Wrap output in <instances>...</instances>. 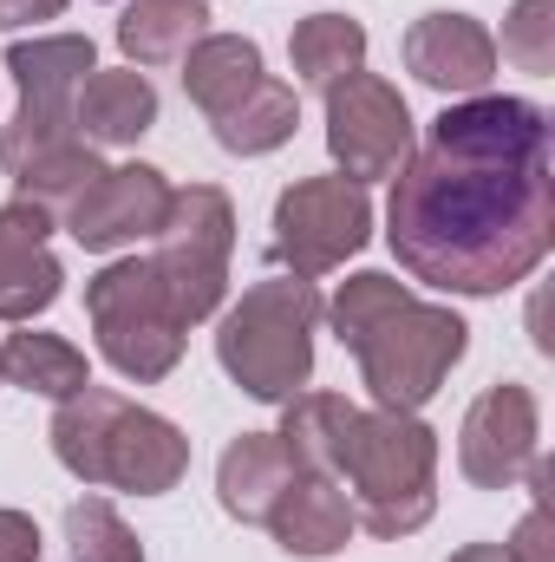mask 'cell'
<instances>
[{"label":"cell","instance_id":"obj_1","mask_svg":"<svg viewBox=\"0 0 555 562\" xmlns=\"http://www.w3.org/2000/svg\"><path fill=\"white\" fill-rule=\"evenodd\" d=\"M386 243L406 276L444 294L530 281L555 243L550 112L503 92L451 99L431 144L393 177Z\"/></svg>","mask_w":555,"mask_h":562},{"label":"cell","instance_id":"obj_2","mask_svg":"<svg viewBox=\"0 0 555 562\" xmlns=\"http://www.w3.org/2000/svg\"><path fill=\"white\" fill-rule=\"evenodd\" d=\"M46 438H53V458L79 484H112L132 497H163L190 471V438L163 413L132 406L112 386H86V393L59 400Z\"/></svg>","mask_w":555,"mask_h":562},{"label":"cell","instance_id":"obj_3","mask_svg":"<svg viewBox=\"0 0 555 562\" xmlns=\"http://www.w3.org/2000/svg\"><path fill=\"white\" fill-rule=\"evenodd\" d=\"M340 484H353V524L366 537H412L438 510V431L418 413H360Z\"/></svg>","mask_w":555,"mask_h":562},{"label":"cell","instance_id":"obj_4","mask_svg":"<svg viewBox=\"0 0 555 562\" xmlns=\"http://www.w3.org/2000/svg\"><path fill=\"white\" fill-rule=\"evenodd\" d=\"M314 327H320V294L314 281L281 276L256 281L216 327V360L223 373L262 400V406H287L307 373H314Z\"/></svg>","mask_w":555,"mask_h":562},{"label":"cell","instance_id":"obj_5","mask_svg":"<svg viewBox=\"0 0 555 562\" xmlns=\"http://www.w3.org/2000/svg\"><path fill=\"white\" fill-rule=\"evenodd\" d=\"M7 72L20 86V112L0 132V170L20 177L26 164L79 144V86L99 72V53L86 33H46V40H13L7 46Z\"/></svg>","mask_w":555,"mask_h":562},{"label":"cell","instance_id":"obj_6","mask_svg":"<svg viewBox=\"0 0 555 562\" xmlns=\"http://www.w3.org/2000/svg\"><path fill=\"white\" fill-rule=\"evenodd\" d=\"M157 256V288L170 301V314L183 327L209 321L223 307V288H229V249H236V210L216 183H190V190H170V216L163 229L150 236Z\"/></svg>","mask_w":555,"mask_h":562},{"label":"cell","instance_id":"obj_7","mask_svg":"<svg viewBox=\"0 0 555 562\" xmlns=\"http://www.w3.org/2000/svg\"><path fill=\"white\" fill-rule=\"evenodd\" d=\"M464 347H471V327L451 307L406 301L353 347V360H360V380L380 413H418L444 386V373L464 360Z\"/></svg>","mask_w":555,"mask_h":562},{"label":"cell","instance_id":"obj_8","mask_svg":"<svg viewBox=\"0 0 555 562\" xmlns=\"http://www.w3.org/2000/svg\"><path fill=\"white\" fill-rule=\"evenodd\" d=\"M86 314H92V334H99V353L125 373V380H163L177 373L183 360V321L170 314L163 288H157V269L125 256V262H105L99 276L86 281Z\"/></svg>","mask_w":555,"mask_h":562},{"label":"cell","instance_id":"obj_9","mask_svg":"<svg viewBox=\"0 0 555 562\" xmlns=\"http://www.w3.org/2000/svg\"><path fill=\"white\" fill-rule=\"evenodd\" d=\"M373 236V203L366 183L353 177H301L275 196V262L287 276L314 281L340 269L347 256H360Z\"/></svg>","mask_w":555,"mask_h":562},{"label":"cell","instance_id":"obj_10","mask_svg":"<svg viewBox=\"0 0 555 562\" xmlns=\"http://www.w3.org/2000/svg\"><path fill=\"white\" fill-rule=\"evenodd\" d=\"M327 150H333L340 177H353V183L399 177L412 157V112H406L399 86L380 72L340 79L327 92Z\"/></svg>","mask_w":555,"mask_h":562},{"label":"cell","instance_id":"obj_11","mask_svg":"<svg viewBox=\"0 0 555 562\" xmlns=\"http://www.w3.org/2000/svg\"><path fill=\"white\" fill-rule=\"evenodd\" d=\"M536 393L517 380H497L471 400L457 425V471L477 491H517L536 464Z\"/></svg>","mask_w":555,"mask_h":562},{"label":"cell","instance_id":"obj_12","mask_svg":"<svg viewBox=\"0 0 555 562\" xmlns=\"http://www.w3.org/2000/svg\"><path fill=\"white\" fill-rule=\"evenodd\" d=\"M163 216H170V177L157 164H118L66 210V229L79 249L112 256V249L150 243L163 229Z\"/></svg>","mask_w":555,"mask_h":562},{"label":"cell","instance_id":"obj_13","mask_svg":"<svg viewBox=\"0 0 555 562\" xmlns=\"http://www.w3.org/2000/svg\"><path fill=\"white\" fill-rule=\"evenodd\" d=\"M406 72L444 99H477L497 79V40L471 13H424L406 33Z\"/></svg>","mask_w":555,"mask_h":562},{"label":"cell","instance_id":"obj_14","mask_svg":"<svg viewBox=\"0 0 555 562\" xmlns=\"http://www.w3.org/2000/svg\"><path fill=\"white\" fill-rule=\"evenodd\" d=\"M46 229H53V216L20 196L0 210V321H13V327H26L33 314H46L59 301L66 276L46 256Z\"/></svg>","mask_w":555,"mask_h":562},{"label":"cell","instance_id":"obj_15","mask_svg":"<svg viewBox=\"0 0 555 562\" xmlns=\"http://www.w3.org/2000/svg\"><path fill=\"white\" fill-rule=\"evenodd\" d=\"M269 530L287 557H333L353 543V497L340 477L327 471H294V484L281 491V504L269 510Z\"/></svg>","mask_w":555,"mask_h":562},{"label":"cell","instance_id":"obj_16","mask_svg":"<svg viewBox=\"0 0 555 562\" xmlns=\"http://www.w3.org/2000/svg\"><path fill=\"white\" fill-rule=\"evenodd\" d=\"M294 451L281 445V431H242L223 464H216V497L236 524H269V510L281 504V491L294 484Z\"/></svg>","mask_w":555,"mask_h":562},{"label":"cell","instance_id":"obj_17","mask_svg":"<svg viewBox=\"0 0 555 562\" xmlns=\"http://www.w3.org/2000/svg\"><path fill=\"white\" fill-rule=\"evenodd\" d=\"M79 138L92 144H138L150 125H157V86L144 79L138 66H112V72H92L79 86Z\"/></svg>","mask_w":555,"mask_h":562},{"label":"cell","instance_id":"obj_18","mask_svg":"<svg viewBox=\"0 0 555 562\" xmlns=\"http://www.w3.org/2000/svg\"><path fill=\"white\" fill-rule=\"evenodd\" d=\"M262 46L242 40V33H203L190 53H183V92L203 119H223L236 99H249L262 86Z\"/></svg>","mask_w":555,"mask_h":562},{"label":"cell","instance_id":"obj_19","mask_svg":"<svg viewBox=\"0 0 555 562\" xmlns=\"http://www.w3.org/2000/svg\"><path fill=\"white\" fill-rule=\"evenodd\" d=\"M353 425H360V406H353L347 393H294V400L281 406V445L294 451L301 471L340 477L347 445H353Z\"/></svg>","mask_w":555,"mask_h":562},{"label":"cell","instance_id":"obj_20","mask_svg":"<svg viewBox=\"0 0 555 562\" xmlns=\"http://www.w3.org/2000/svg\"><path fill=\"white\" fill-rule=\"evenodd\" d=\"M209 33V0H132L118 20V46L132 66H183V53Z\"/></svg>","mask_w":555,"mask_h":562},{"label":"cell","instance_id":"obj_21","mask_svg":"<svg viewBox=\"0 0 555 562\" xmlns=\"http://www.w3.org/2000/svg\"><path fill=\"white\" fill-rule=\"evenodd\" d=\"M0 380L20 386V393H39V400H72V393L92 386V367H86V353L72 340L26 327V334L0 340Z\"/></svg>","mask_w":555,"mask_h":562},{"label":"cell","instance_id":"obj_22","mask_svg":"<svg viewBox=\"0 0 555 562\" xmlns=\"http://www.w3.org/2000/svg\"><path fill=\"white\" fill-rule=\"evenodd\" d=\"M287 59H294V72H301L307 92H333L340 79L366 72V26L353 13H314V20L294 26Z\"/></svg>","mask_w":555,"mask_h":562},{"label":"cell","instance_id":"obj_23","mask_svg":"<svg viewBox=\"0 0 555 562\" xmlns=\"http://www.w3.org/2000/svg\"><path fill=\"white\" fill-rule=\"evenodd\" d=\"M216 125V144L223 150H236V157H269L281 144L294 138V125H301V99H294V86H281V79H262L249 99H236L223 119H209Z\"/></svg>","mask_w":555,"mask_h":562},{"label":"cell","instance_id":"obj_24","mask_svg":"<svg viewBox=\"0 0 555 562\" xmlns=\"http://www.w3.org/2000/svg\"><path fill=\"white\" fill-rule=\"evenodd\" d=\"M99 177H105L99 150L79 138V144H66V150H53V157H39V164H26V170L13 177V190H20V203H33V210H46V216H66Z\"/></svg>","mask_w":555,"mask_h":562},{"label":"cell","instance_id":"obj_25","mask_svg":"<svg viewBox=\"0 0 555 562\" xmlns=\"http://www.w3.org/2000/svg\"><path fill=\"white\" fill-rule=\"evenodd\" d=\"M412 294H406V281L380 276V269H366V276L340 281V294H333V307H327V321H333V334H340V347L353 353L393 307H406Z\"/></svg>","mask_w":555,"mask_h":562},{"label":"cell","instance_id":"obj_26","mask_svg":"<svg viewBox=\"0 0 555 562\" xmlns=\"http://www.w3.org/2000/svg\"><path fill=\"white\" fill-rule=\"evenodd\" d=\"M66 543H72V562H144V543L105 497H79L66 510Z\"/></svg>","mask_w":555,"mask_h":562},{"label":"cell","instance_id":"obj_27","mask_svg":"<svg viewBox=\"0 0 555 562\" xmlns=\"http://www.w3.org/2000/svg\"><path fill=\"white\" fill-rule=\"evenodd\" d=\"M503 59L517 72H555V0H517L510 20H503Z\"/></svg>","mask_w":555,"mask_h":562},{"label":"cell","instance_id":"obj_28","mask_svg":"<svg viewBox=\"0 0 555 562\" xmlns=\"http://www.w3.org/2000/svg\"><path fill=\"white\" fill-rule=\"evenodd\" d=\"M530 491H536V504H530V517L517 524V537L503 543L517 562H555V530H550V464L536 458L530 464Z\"/></svg>","mask_w":555,"mask_h":562},{"label":"cell","instance_id":"obj_29","mask_svg":"<svg viewBox=\"0 0 555 562\" xmlns=\"http://www.w3.org/2000/svg\"><path fill=\"white\" fill-rule=\"evenodd\" d=\"M0 562H39V524L26 510H0Z\"/></svg>","mask_w":555,"mask_h":562},{"label":"cell","instance_id":"obj_30","mask_svg":"<svg viewBox=\"0 0 555 562\" xmlns=\"http://www.w3.org/2000/svg\"><path fill=\"white\" fill-rule=\"evenodd\" d=\"M72 0H0V33L13 26H39V20H59Z\"/></svg>","mask_w":555,"mask_h":562},{"label":"cell","instance_id":"obj_31","mask_svg":"<svg viewBox=\"0 0 555 562\" xmlns=\"http://www.w3.org/2000/svg\"><path fill=\"white\" fill-rule=\"evenodd\" d=\"M451 562H517V557H510L503 543H464V550H457Z\"/></svg>","mask_w":555,"mask_h":562}]
</instances>
